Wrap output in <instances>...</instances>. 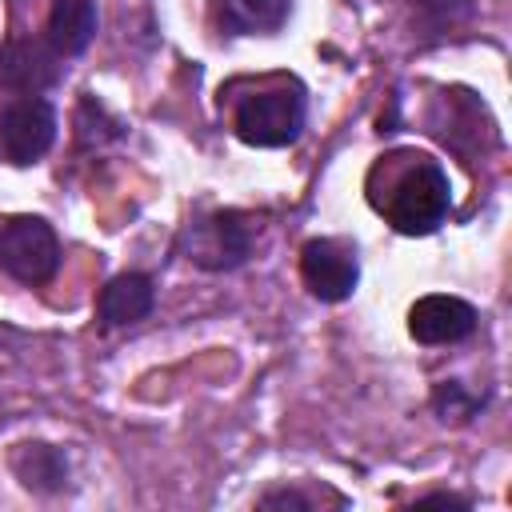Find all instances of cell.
Returning a JSON list of instances; mask_svg holds the SVG:
<instances>
[{"mask_svg": "<svg viewBox=\"0 0 512 512\" xmlns=\"http://www.w3.org/2000/svg\"><path fill=\"white\" fill-rule=\"evenodd\" d=\"M400 160L404 168H392V160L380 164L388 168V192L372 196V204L400 236H432L452 208L448 172L440 168V160L420 152H400Z\"/></svg>", "mask_w": 512, "mask_h": 512, "instance_id": "6da1fadb", "label": "cell"}, {"mask_svg": "<svg viewBox=\"0 0 512 512\" xmlns=\"http://www.w3.org/2000/svg\"><path fill=\"white\" fill-rule=\"evenodd\" d=\"M256 236H260L256 216L240 208H220V212H204L188 220L176 240V252L204 272H232L252 256Z\"/></svg>", "mask_w": 512, "mask_h": 512, "instance_id": "7a4b0ae2", "label": "cell"}, {"mask_svg": "<svg viewBox=\"0 0 512 512\" xmlns=\"http://www.w3.org/2000/svg\"><path fill=\"white\" fill-rule=\"evenodd\" d=\"M308 120L304 88L300 84H280V88H260L236 100L232 128L244 144L252 148H288L300 140Z\"/></svg>", "mask_w": 512, "mask_h": 512, "instance_id": "3957f363", "label": "cell"}, {"mask_svg": "<svg viewBox=\"0 0 512 512\" xmlns=\"http://www.w3.org/2000/svg\"><path fill=\"white\" fill-rule=\"evenodd\" d=\"M0 268L16 284H48L60 268V240L40 216H12L0 224Z\"/></svg>", "mask_w": 512, "mask_h": 512, "instance_id": "277c9868", "label": "cell"}, {"mask_svg": "<svg viewBox=\"0 0 512 512\" xmlns=\"http://www.w3.org/2000/svg\"><path fill=\"white\" fill-rule=\"evenodd\" d=\"M300 276L308 284V292L324 304H340L356 292L360 284V260H356V248L344 244V240H328V236H316L300 248Z\"/></svg>", "mask_w": 512, "mask_h": 512, "instance_id": "5b68a950", "label": "cell"}, {"mask_svg": "<svg viewBox=\"0 0 512 512\" xmlns=\"http://www.w3.org/2000/svg\"><path fill=\"white\" fill-rule=\"evenodd\" d=\"M56 140V108L44 96H16L0 116V148L12 164H36Z\"/></svg>", "mask_w": 512, "mask_h": 512, "instance_id": "8992f818", "label": "cell"}, {"mask_svg": "<svg viewBox=\"0 0 512 512\" xmlns=\"http://www.w3.org/2000/svg\"><path fill=\"white\" fill-rule=\"evenodd\" d=\"M64 56L36 36H12L0 48V88L20 92V96H40L64 76Z\"/></svg>", "mask_w": 512, "mask_h": 512, "instance_id": "52a82bcc", "label": "cell"}, {"mask_svg": "<svg viewBox=\"0 0 512 512\" xmlns=\"http://www.w3.org/2000/svg\"><path fill=\"white\" fill-rule=\"evenodd\" d=\"M408 332L416 344H460L476 332V308L460 296H420L408 308Z\"/></svg>", "mask_w": 512, "mask_h": 512, "instance_id": "ba28073f", "label": "cell"}, {"mask_svg": "<svg viewBox=\"0 0 512 512\" xmlns=\"http://www.w3.org/2000/svg\"><path fill=\"white\" fill-rule=\"evenodd\" d=\"M156 304V280L148 272H120L104 284L96 300V316L104 328H132Z\"/></svg>", "mask_w": 512, "mask_h": 512, "instance_id": "9c48e42d", "label": "cell"}, {"mask_svg": "<svg viewBox=\"0 0 512 512\" xmlns=\"http://www.w3.org/2000/svg\"><path fill=\"white\" fill-rule=\"evenodd\" d=\"M96 0H52L48 12V44L60 56H80L96 40Z\"/></svg>", "mask_w": 512, "mask_h": 512, "instance_id": "30bf717a", "label": "cell"}, {"mask_svg": "<svg viewBox=\"0 0 512 512\" xmlns=\"http://www.w3.org/2000/svg\"><path fill=\"white\" fill-rule=\"evenodd\" d=\"M12 468H16L20 484L32 488V492H60L68 484V460H64V452L52 448V444H40V440L20 444L12 452Z\"/></svg>", "mask_w": 512, "mask_h": 512, "instance_id": "8fae6325", "label": "cell"}, {"mask_svg": "<svg viewBox=\"0 0 512 512\" xmlns=\"http://www.w3.org/2000/svg\"><path fill=\"white\" fill-rule=\"evenodd\" d=\"M292 12V0H220V24L232 36L280 32Z\"/></svg>", "mask_w": 512, "mask_h": 512, "instance_id": "7c38bea8", "label": "cell"}, {"mask_svg": "<svg viewBox=\"0 0 512 512\" xmlns=\"http://www.w3.org/2000/svg\"><path fill=\"white\" fill-rule=\"evenodd\" d=\"M432 408H436V416L444 424H464L484 408V396L468 392L460 380H444V384L432 388Z\"/></svg>", "mask_w": 512, "mask_h": 512, "instance_id": "4fadbf2b", "label": "cell"}, {"mask_svg": "<svg viewBox=\"0 0 512 512\" xmlns=\"http://www.w3.org/2000/svg\"><path fill=\"white\" fill-rule=\"evenodd\" d=\"M412 8L432 24H456L472 16V0H412Z\"/></svg>", "mask_w": 512, "mask_h": 512, "instance_id": "5bb4252c", "label": "cell"}, {"mask_svg": "<svg viewBox=\"0 0 512 512\" xmlns=\"http://www.w3.org/2000/svg\"><path fill=\"white\" fill-rule=\"evenodd\" d=\"M320 496H304L296 488H276V492H264L260 496V508H316Z\"/></svg>", "mask_w": 512, "mask_h": 512, "instance_id": "9a60e30c", "label": "cell"}, {"mask_svg": "<svg viewBox=\"0 0 512 512\" xmlns=\"http://www.w3.org/2000/svg\"><path fill=\"white\" fill-rule=\"evenodd\" d=\"M420 504H448V508H472V500L468 496H456V492H428V496H420Z\"/></svg>", "mask_w": 512, "mask_h": 512, "instance_id": "2e32d148", "label": "cell"}]
</instances>
